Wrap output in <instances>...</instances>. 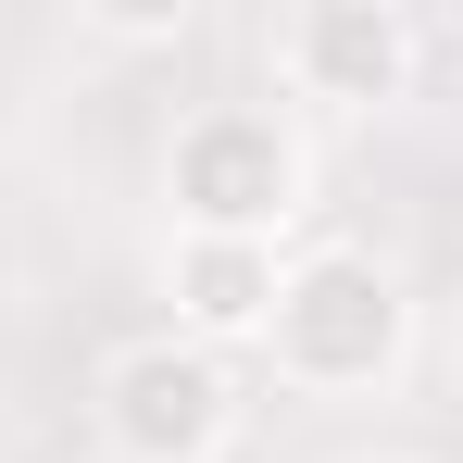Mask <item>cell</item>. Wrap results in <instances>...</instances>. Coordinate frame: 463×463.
<instances>
[{
	"label": "cell",
	"mask_w": 463,
	"mask_h": 463,
	"mask_svg": "<svg viewBox=\"0 0 463 463\" xmlns=\"http://www.w3.org/2000/svg\"><path fill=\"white\" fill-rule=\"evenodd\" d=\"M88 25H100V38H151V51H175L201 13H188V0H88Z\"/></svg>",
	"instance_id": "cell-6"
},
{
	"label": "cell",
	"mask_w": 463,
	"mask_h": 463,
	"mask_svg": "<svg viewBox=\"0 0 463 463\" xmlns=\"http://www.w3.org/2000/svg\"><path fill=\"white\" fill-rule=\"evenodd\" d=\"M238 413H250L238 401V364L201 351V338H175V326L126 338L100 364V439H113V463H226Z\"/></svg>",
	"instance_id": "cell-3"
},
{
	"label": "cell",
	"mask_w": 463,
	"mask_h": 463,
	"mask_svg": "<svg viewBox=\"0 0 463 463\" xmlns=\"http://www.w3.org/2000/svg\"><path fill=\"white\" fill-rule=\"evenodd\" d=\"M351 463H401V451H351Z\"/></svg>",
	"instance_id": "cell-7"
},
{
	"label": "cell",
	"mask_w": 463,
	"mask_h": 463,
	"mask_svg": "<svg viewBox=\"0 0 463 463\" xmlns=\"http://www.w3.org/2000/svg\"><path fill=\"white\" fill-rule=\"evenodd\" d=\"M263 63H276L288 100L388 113V100H413V76H426V25H413L401 0H301V13H276Z\"/></svg>",
	"instance_id": "cell-4"
},
{
	"label": "cell",
	"mask_w": 463,
	"mask_h": 463,
	"mask_svg": "<svg viewBox=\"0 0 463 463\" xmlns=\"http://www.w3.org/2000/svg\"><path fill=\"white\" fill-rule=\"evenodd\" d=\"M163 201H175V238H263L276 250L313 201V151L276 100H201L163 138Z\"/></svg>",
	"instance_id": "cell-2"
},
{
	"label": "cell",
	"mask_w": 463,
	"mask_h": 463,
	"mask_svg": "<svg viewBox=\"0 0 463 463\" xmlns=\"http://www.w3.org/2000/svg\"><path fill=\"white\" fill-rule=\"evenodd\" d=\"M276 276H288V250H263V238H175L163 250V301H175V338H201V351H263V313H276Z\"/></svg>",
	"instance_id": "cell-5"
},
{
	"label": "cell",
	"mask_w": 463,
	"mask_h": 463,
	"mask_svg": "<svg viewBox=\"0 0 463 463\" xmlns=\"http://www.w3.org/2000/svg\"><path fill=\"white\" fill-rule=\"evenodd\" d=\"M401 351H413V288L388 276L376 250H351V238L288 250L276 313H263L276 388H301V401H364V388L401 376Z\"/></svg>",
	"instance_id": "cell-1"
}]
</instances>
